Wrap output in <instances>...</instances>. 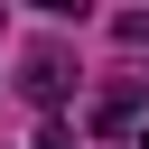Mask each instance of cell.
I'll use <instances>...</instances> for the list:
<instances>
[{"mask_svg": "<svg viewBox=\"0 0 149 149\" xmlns=\"http://www.w3.org/2000/svg\"><path fill=\"white\" fill-rule=\"evenodd\" d=\"M140 112H149V84H140V74H130V84H112V93L93 102V121H102V130H121V121H140Z\"/></svg>", "mask_w": 149, "mask_h": 149, "instance_id": "cell-2", "label": "cell"}, {"mask_svg": "<svg viewBox=\"0 0 149 149\" xmlns=\"http://www.w3.org/2000/svg\"><path fill=\"white\" fill-rule=\"evenodd\" d=\"M65 74H74V65H65V56H56V47H37V56H28V74H19V84H28V102H56V93H65Z\"/></svg>", "mask_w": 149, "mask_h": 149, "instance_id": "cell-1", "label": "cell"}]
</instances>
